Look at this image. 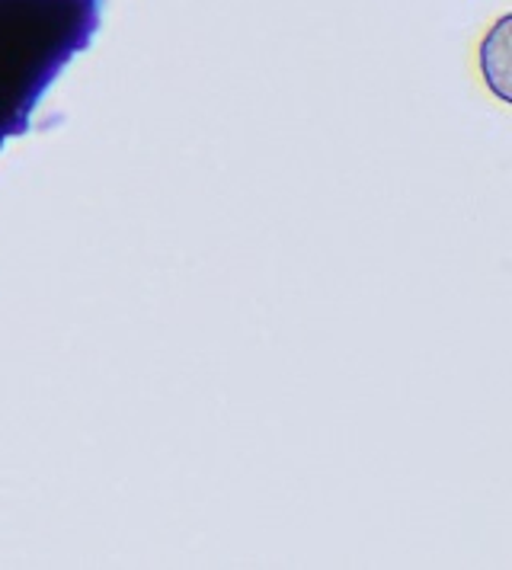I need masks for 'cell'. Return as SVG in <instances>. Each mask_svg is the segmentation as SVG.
Instances as JSON below:
<instances>
[{
  "label": "cell",
  "instance_id": "1",
  "mask_svg": "<svg viewBox=\"0 0 512 570\" xmlns=\"http://www.w3.org/2000/svg\"><path fill=\"white\" fill-rule=\"evenodd\" d=\"M510 27L512 17H503L496 29L486 36L484 49H481L486 83L493 87V94L500 100H510Z\"/></svg>",
  "mask_w": 512,
  "mask_h": 570
}]
</instances>
